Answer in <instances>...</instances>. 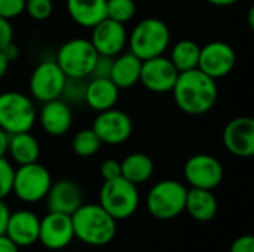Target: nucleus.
Here are the masks:
<instances>
[{"instance_id": "f257e3e1", "label": "nucleus", "mask_w": 254, "mask_h": 252, "mask_svg": "<svg viewBox=\"0 0 254 252\" xmlns=\"http://www.w3.org/2000/svg\"><path fill=\"white\" fill-rule=\"evenodd\" d=\"M171 92L179 110L190 116L208 113L219 98V86L216 80L199 68L179 73Z\"/></svg>"}, {"instance_id": "f03ea898", "label": "nucleus", "mask_w": 254, "mask_h": 252, "mask_svg": "<svg viewBox=\"0 0 254 252\" xmlns=\"http://www.w3.org/2000/svg\"><path fill=\"white\" fill-rule=\"evenodd\" d=\"M74 238L89 247L109 245L118 230V221L100 203H82L73 214Z\"/></svg>"}, {"instance_id": "7ed1b4c3", "label": "nucleus", "mask_w": 254, "mask_h": 252, "mask_svg": "<svg viewBox=\"0 0 254 252\" xmlns=\"http://www.w3.org/2000/svg\"><path fill=\"white\" fill-rule=\"evenodd\" d=\"M170 27L159 18H146L140 21L128 34V48L141 61L161 56L170 48Z\"/></svg>"}, {"instance_id": "20e7f679", "label": "nucleus", "mask_w": 254, "mask_h": 252, "mask_svg": "<svg viewBox=\"0 0 254 252\" xmlns=\"http://www.w3.org/2000/svg\"><path fill=\"white\" fill-rule=\"evenodd\" d=\"M37 120L33 100L16 91L0 94V128L9 135L30 132Z\"/></svg>"}, {"instance_id": "39448f33", "label": "nucleus", "mask_w": 254, "mask_h": 252, "mask_svg": "<svg viewBox=\"0 0 254 252\" xmlns=\"http://www.w3.org/2000/svg\"><path fill=\"white\" fill-rule=\"evenodd\" d=\"M100 205L116 220L132 217L140 205V192L135 184L118 177L104 181L100 189Z\"/></svg>"}, {"instance_id": "423d86ee", "label": "nucleus", "mask_w": 254, "mask_h": 252, "mask_svg": "<svg viewBox=\"0 0 254 252\" xmlns=\"http://www.w3.org/2000/svg\"><path fill=\"white\" fill-rule=\"evenodd\" d=\"M188 189L177 180H162L147 193L146 205L152 217L158 220H173L185 212Z\"/></svg>"}, {"instance_id": "0eeeda50", "label": "nucleus", "mask_w": 254, "mask_h": 252, "mask_svg": "<svg viewBox=\"0 0 254 252\" xmlns=\"http://www.w3.org/2000/svg\"><path fill=\"white\" fill-rule=\"evenodd\" d=\"M98 53L89 39L76 37L67 40L57 52V64L67 77L88 79Z\"/></svg>"}, {"instance_id": "6e6552de", "label": "nucleus", "mask_w": 254, "mask_h": 252, "mask_svg": "<svg viewBox=\"0 0 254 252\" xmlns=\"http://www.w3.org/2000/svg\"><path fill=\"white\" fill-rule=\"evenodd\" d=\"M51 184V172L39 162L21 165L13 174L12 193L24 203H37L46 198Z\"/></svg>"}, {"instance_id": "1a4fd4ad", "label": "nucleus", "mask_w": 254, "mask_h": 252, "mask_svg": "<svg viewBox=\"0 0 254 252\" xmlns=\"http://www.w3.org/2000/svg\"><path fill=\"white\" fill-rule=\"evenodd\" d=\"M67 76L63 73L57 61L46 59L39 62L31 71L28 88L31 97L39 102H46L61 97Z\"/></svg>"}, {"instance_id": "9d476101", "label": "nucleus", "mask_w": 254, "mask_h": 252, "mask_svg": "<svg viewBox=\"0 0 254 252\" xmlns=\"http://www.w3.org/2000/svg\"><path fill=\"white\" fill-rule=\"evenodd\" d=\"M183 174L190 187L214 190L222 184L225 171L219 159L211 154L199 153L186 160Z\"/></svg>"}, {"instance_id": "9b49d317", "label": "nucleus", "mask_w": 254, "mask_h": 252, "mask_svg": "<svg viewBox=\"0 0 254 252\" xmlns=\"http://www.w3.org/2000/svg\"><path fill=\"white\" fill-rule=\"evenodd\" d=\"M132 120L131 117L118 108H109L100 111L92 123V131L100 138L101 144L119 146L129 140L132 135Z\"/></svg>"}, {"instance_id": "f8f14e48", "label": "nucleus", "mask_w": 254, "mask_h": 252, "mask_svg": "<svg viewBox=\"0 0 254 252\" xmlns=\"http://www.w3.org/2000/svg\"><path fill=\"white\" fill-rule=\"evenodd\" d=\"M235 64L237 53L226 42H210L199 50L198 68L214 80L229 76Z\"/></svg>"}, {"instance_id": "ddd939ff", "label": "nucleus", "mask_w": 254, "mask_h": 252, "mask_svg": "<svg viewBox=\"0 0 254 252\" xmlns=\"http://www.w3.org/2000/svg\"><path fill=\"white\" fill-rule=\"evenodd\" d=\"M74 239L71 215L61 212H49L40 220L39 241L49 251L65 250Z\"/></svg>"}, {"instance_id": "4468645a", "label": "nucleus", "mask_w": 254, "mask_h": 252, "mask_svg": "<svg viewBox=\"0 0 254 252\" xmlns=\"http://www.w3.org/2000/svg\"><path fill=\"white\" fill-rule=\"evenodd\" d=\"M177 77L179 71L173 65L170 58L161 55L141 62L138 82L150 92L167 94L173 91Z\"/></svg>"}, {"instance_id": "2eb2a0df", "label": "nucleus", "mask_w": 254, "mask_h": 252, "mask_svg": "<svg viewBox=\"0 0 254 252\" xmlns=\"http://www.w3.org/2000/svg\"><path fill=\"white\" fill-rule=\"evenodd\" d=\"M91 33V43L98 55H106L115 58L122 53L128 43V31L125 24L116 22L113 19L104 18L97 25H94Z\"/></svg>"}, {"instance_id": "dca6fc26", "label": "nucleus", "mask_w": 254, "mask_h": 252, "mask_svg": "<svg viewBox=\"0 0 254 252\" xmlns=\"http://www.w3.org/2000/svg\"><path fill=\"white\" fill-rule=\"evenodd\" d=\"M223 146L235 157H252L254 154L253 117L240 116L228 122L223 129Z\"/></svg>"}, {"instance_id": "f3484780", "label": "nucleus", "mask_w": 254, "mask_h": 252, "mask_svg": "<svg viewBox=\"0 0 254 252\" xmlns=\"http://www.w3.org/2000/svg\"><path fill=\"white\" fill-rule=\"evenodd\" d=\"M39 229L40 218L28 209H21L9 214L4 235L18 248H27L39 241Z\"/></svg>"}, {"instance_id": "a211bd4d", "label": "nucleus", "mask_w": 254, "mask_h": 252, "mask_svg": "<svg viewBox=\"0 0 254 252\" xmlns=\"http://www.w3.org/2000/svg\"><path fill=\"white\" fill-rule=\"evenodd\" d=\"M45 201L49 212L71 215L83 203V193L74 181L60 180L51 184Z\"/></svg>"}, {"instance_id": "6ab92c4d", "label": "nucleus", "mask_w": 254, "mask_h": 252, "mask_svg": "<svg viewBox=\"0 0 254 252\" xmlns=\"http://www.w3.org/2000/svg\"><path fill=\"white\" fill-rule=\"evenodd\" d=\"M42 108L37 113L42 129L51 137L65 135L73 125V113L70 105L61 98L42 102Z\"/></svg>"}, {"instance_id": "aec40b11", "label": "nucleus", "mask_w": 254, "mask_h": 252, "mask_svg": "<svg viewBox=\"0 0 254 252\" xmlns=\"http://www.w3.org/2000/svg\"><path fill=\"white\" fill-rule=\"evenodd\" d=\"M185 211L199 223H208L211 221L219 211V203L216 196L213 195V190H204V189H188L186 202H185Z\"/></svg>"}, {"instance_id": "412c9836", "label": "nucleus", "mask_w": 254, "mask_h": 252, "mask_svg": "<svg viewBox=\"0 0 254 252\" xmlns=\"http://www.w3.org/2000/svg\"><path fill=\"white\" fill-rule=\"evenodd\" d=\"M119 91L121 89L110 79H89L85 102L97 113L113 108L119 100Z\"/></svg>"}, {"instance_id": "4be33fe9", "label": "nucleus", "mask_w": 254, "mask_h": 252, "mask_svg": "<svg viewBox=\"0 0 254 252\" xmlns=\"http://www.w3.org/2000/svg\"><path fill=\"white\" fill-rule=\"evenodd\" d=\"M141 59L137 58L131 52L119 53L113 58L110 80L119 88V89H129L140 80V71H141Z\"/></svg>"}, {"instance_id": "5701e85b", "label": "nucleus", "mask_w": 254, "mask_h": 252, "mask_svg": "<svg viewBox=\"0 0 254 252\" xmlns=\"http://www.w3.org/2000/svg\"><path fill=\"white\" fill-rule=\"evenodd\" d=\"M70 18L83 28H92L106 18V0H67Z\"/></svg>"}, {"instance_id": "b1692460", "label": "nucleus", "mask_w": 254, "mask_h": 252, "mask_svg": "<svg viewBox=\"0 0 254 252\" xmlns=\"http://www.w3.org/2000/svg\"><path fill=\"white\" fill-rule=\"evenodd\" d=\"M7 153L18 166L28 165L39 160L40 146L36 137H33L30 132H19L9 135Z\"/></svg>"}, {"instance_id": "393cba45", "label": "nucleus", "mask_w": 254, "mask_h": 252, "mask_svg": "<svg viewBox=\"0 0 254 252\" xmlns=\"http://www.w3.org/2000/svg\"><path fill=\"white\" fill-rule=\"evenodd\" d=\"M153 172V160L146 153H131L121 162V175L135 186L149 181Z\"/></svg>"}, {"instance_id": "a878e982", "label": "nucleus", "mask_w": 254, "mask_h": 252, "mask_svg": "<svg viewBox=\"0 0 254 252\" xmlns=\"http://www.w3.org/2000/svg\"><path fill=\"white\" fill-rule=\"evenodd\" d=\"M199 50L201 46L190 40V39H183L179 40L177 43L173 45L171 48V55L170 61L173 65L177 68L179 73L189 71L193 68H198V61H199Z\"/></svg>"}, {"instance_id": "bb28decb", "label": "nucleus", "mask_w": 254, "mask_h": 252, "mask_svg": "<svg viewBox=\"0 0 254 252\" xmlns=\"http://www.w3.org/2000/svg\"><path fill=\"white\" fill-rule=\"evenodd\" d=\"M101 141L97 134L91 129H80L71 140V150L79 157H92L101 149Z\"/></svg>"}, {"instance_id": "cd10ccee", "label": "nucleus", "mask_w": 254, "mask_h": 252, "mask_svg": "<svg viewBox=\"0 0 254 252\" xmlns=\"http://www.w3.org/2000/svg\"><path fill=\"white\" fill-rule=\"evenodd\" d=\"M137 12L134 0H106V18L121 24L129 22Z\"/></svg>"}, {"instance_id": "c85d7f7f", "label": "nucleus", "mask_w": 254, "mask_h": 252, "mask_svg": "<svg viewBox=\"0 0 254 252\" xmlns=\"http://www.w3.org/2000/svg\"><path fill=\"white\" fill-rule=\"evenodd\" d=\"M86 85H88V80L86 79L67 77L60 98L63 101H65L67 104H80V102H85Z\"/></svg>"}, {"instance_id": "c756f323", "label": "nucleus", "mask_w": 254, "mask_h": 252, "mask_svg": "<svg viewBox=\"0 0 254 252\" xmlns=\"http://www.w3.org/2000/svg\"><path fill=\"white\" fill-rule=\"evenodd\" d=\"M25 12L36 21L48 19L54 12L52 0H25Z\"/></svg>"}, {"instance_id": "7c9ffc66", "label": "nucleus", "mask_w": 254, "mask_h": 252, "mask_svg": "<svg viewBox=\"0 0 254 252\" xmlns=\"http://www.w3.org/2000/svg\"><path fill=\"white\" fill-rule=\"evenodd\" d=\"M13 174L15 168L12 163L7 159L0 157V199H4L12 193Z\"/></svg>"}, {"instance_id": "2f4dec72", "label": "nucleus", "mask_w": 254, "mask_h": 252, "mask_svg": "<svg viewBox=\"0 0 254 252\" xmlns=\"http://www.w3.org/2000/svg\"><path fill=\"white\" fill-rule=\"evenodd\" d=\"M112 65H113V58L112 56L98 55L94 65H92L89 79H110Z\"/></svg>"}, {"instance_id": "473e14b6", "label": "nucleus", "mask_w": 254, "mask_h": 252, "mask_svg": "<svg viewBox=\"0 0 254 252\" xmlns=\"http://www.w3.org/2000/svg\"><path fill=\"white\" fill-rule=\"evenodd\" d=\"M25 12V0H0V16L4 19L18 18Z\"/></svg>"}, {"instance_id": "72a5a7b5", "label": "nucleus", "mask_w": 254, "mask_h": 252, "mask_svg": "<svg viewBox=\"0 0 254 252\" xmlns=\"http://www.w3.org/2000/svg\"><path fill=\"white\" fill-rule=\"evenodd\" d=\"M100 174L103 177L104 181H109V180H115L118 177H122L121 175V162L115 160V159H107L101 163L100 166Z\"/></svg>"}, {"instance_id": "f704fd0d", "label": "nucleus", "mask_w": 254, "mask_h": 252, "mask_svg": "<svg viewBox=\"0 0 254 252\" xmlns=\"http://www.w3.org/2000/svg\"><path fill=\"white\" fill-rule=\"evenodd\" d=\"M231 252H254V238L252 235L240 236L234 241Z\"/></svg>"}, {"instance_id": "c9c22d12", "label": "nucleus", "mask_w": 254, "mask_h": 252, "mask_svg": "<svg viewBox=\"0 0 254 252\" xmlns=\"http://www.w3.org/2000/svg\"><path fill=\"white\" fill-rule=\"evenodd\" d=\"M13 39V28L9 19L0 16V50Z\"/></svg>"}, {"instance_id": "e433bc0d", "label": "nucleus", "mask_w": 254, "mask_h": 252, "mask_svg": "<svg viewBox=\"0 0 254 252\" xmlns=\"http://www.w3.org/2000/svg\"><path fill=\"white\" fill-rule=\"evenodd\" d=\"M1 52H3V55L6 56V59H7L9 62H13V61L18 59V56H19V48H18L13 42L7 43V45L1 49Z\"/></svg>"}, {"instance_id": "4c0bfd02", "label": "nucleus", "mask_w": 254, "mask_h": 252, "mask_svg": "<svg viewBox=\"0 0 254 252\" xmlns=\"http://www.w3.org/2000/svg\"><path fill=\"white\" fill-rule=\"evenodd\" d=\"M9 208L7 205L4 203V199H0V235L4 233V229H6V223H7V218H9Z\"/></svg>"}, {"instance_id": "58836bf2", "label": "nucleus", "mask_w": 254, "mask_h": 252, "mask_svg": "<svg viewBox=\"0 0 254 252\" xmlns=\"http://www.w3.org/2000/svg\"><path fill=\"white\" fill-rule=\"evenodd\" d=\"M0 252H19V248L3 233L0 235Z\"/></svg>"}, {"instance_id": "ea45409f", "label": "nucleus", "mask_w": 254, "mask_h": 252, "mask_svg": "<svg viewBox=\"0 0 254 252\" xmlns=\"http://www.w3.org/2000/svg\"><path fill=\"white\" fill-rule=\"evenodd\" d=\"M7 144H9V134L0 128V157H4V154L7 153Z\"/></svg>"}, {"instance_id": "a19ab883", "label": "nucleus", "mask_w": 254, "mask_h": 252, "mask_svg": "<svg viewBox=\"0 0 254 252\" xmlns=\"http://www.w3.org/2000/svg\"><path fill=\"white\" fill-rule=\"evenodd\" d=\"M9 61L6 59V56L3 55V52L0 50V80L4 77V74L7 73V68H9Z\"/></svg>"}, {"instance_id": "79ce46f5", "label": "nucleus", "mask_w": 254, "mask_h": 252, "mask_svg": "<svg viewBox=\"0 0 254 252\" xmlns=\"http://www.w3.org/2000/svg\"><path fill=\"white\" fill-rule=\"evenodd\" d=\"M207 3L213 4V6H219V7H226V6H232L241 0H205Z\"/></svg>"}, {"instance_id": "37998d69", "label": "nucleus", "mask_w": 254, "mask_h": 252, "mask_svg": "<svg viewBox=\"0 0 254 252\" xmlns=\"http://www.w3.org/2000/svg\"><path fill=\"white\" fill-rule=\"evenodd\" d=\"M57 252H74V251H68V250L65 248V250H61V251H57Z\"/></svg>"}]
</instances>
